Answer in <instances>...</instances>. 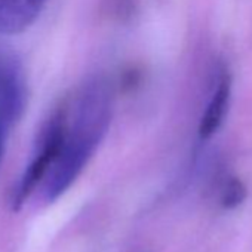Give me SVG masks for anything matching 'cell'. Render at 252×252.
<instances>
[{
  "label": "cell",
  "mask_w": 252,
  "mask_h": 252,
  "mask_svg": "<svg viewBox=\"0 0 252 252\" xmlns=\"http://www.w3.org/2000/svg\"><path fill=\"white\" fill-rule=\"evenodd\" d=\"M63 135L39 193L45 202L61 197L86 168L104 140L113 116V88L101 76L85 80L60 102Z\"/></svg>",
  "instance_id": "6da1fadb"
},
{
  "label": "cell",
  "mask_w": 252,
  "mask_h": 252,
  "mask_svg": "<svg viewBox=\"0 0 252 252\" xmlns=\"http://www.w3.org/2000/svg\"><path fill=\"white\" fill-rule=\"evenodd\" d=\"M29 102L23 64L11 51L0 48V128L5 134L21 120Z\"/></svg>",
  "instance_id": "7a4b0ae2"
},
{
  "label": "cell",
  "mask_w": 252,
  "mask_h": 252,
  "mask_svg": "<svg viewBox=\"0 0 252 252\" xmlns=\"http://www.w3.org/2000/svg\"><path fill=\"white\" fill-rule=\"evenodd\" d=\"M48 0H0V36L29 30L42 15Z\"/></svg>",
  "instance_id": "3957f363"
},
{
  "label": "cell",
  "mask_w": 252,
  "mask_h": 252,
  "mask_svg": "<svg viewBox=\"0 0 252 252\" xmlns=\"http://www.w3.org/2000/svg\"><path fill=\"white\" fill-rule=\"evenodd\" d=\"M230 95H231V77L227 70H222L199 123V137L202 140H209L220 129L228 108Z\"/></svg>",
  "instance_id": "277c9868"
},
{
  "label": "cell",
  "mask_w": 252,
  "mask_h": 252,
  "mask_svg": "<svg viewBox=\"0 0 252 252\" xmlns=\"http://www.w3.org/2000/svg\"><path fill=\"white\" fill-rule=\"evenodd\" d=\"M246 199V187L245 184L236 178V177H230L222 189H221V205L222 208H227V209H233V208H237L243 200Z\"/></svg>",
  "instance_id": "5b68a950"
},
{
  "label": "cell",
  "mask_w": 252,
  "mask_h": 252,
  "mask_svg": "<svg viewBox=\"0 0 252 252\" xmlns=\"http://www.w3.org/2000/svg\"><path fill=\"white\" fill-rule=\"evenodd\" d=\"M5 138H6V134L2 131V128H0V159H2V155H3V143H5Z\"/></svg>",
  "instance_id": "8992f818"
}]
</instances>
